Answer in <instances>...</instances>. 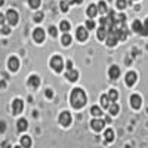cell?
I'll use <instances>...</instances> for the list:
<instances>
[{
  "label": "cell",
  "mask_w": 148,
  "mask_h": 148,
  "mask_svg": "<svg viewBox=\"0 0 148 148\" xmlns=\"http://www.w3.org/2000/svg\"><path fill=\"white\" fill-rule=\"evenodd\" d=\"M70 101H71L73 108H76V110L83 108V107H84V104H86V95H84L83 89H80V88L73 89L71 96H70Z\"/></svg>",
  "instance_id": "6da1fadb"
},
{
  "label": "cell",
  "mask_w": 148,
  "mask_h": 148,
  "mask_svg": "<svg viewBox=\"0 0 148 148\" xmlns=\"http://www.w3.org/2000/svg\"><path fill=\"white\" fill-rule=\"evenodd\" d=\"M51 68H52L53 71H56V73L62 71V68H64V61L61 59L59 56H53V58L51 59Z\"/></svg>",
  "instance_id": "7a4b0ae2"
},
{
  "label": "cell",
  "mask_w": 148,
  "mask_h": 148,
  "mask_svg": "<svg viewBox=\"0 0 148 148\" xmlns=\"http://www.w3.org/2000/svg\"><path fill=\"white\" fill-rule=\"evenodd\" d=\"M59 123H61V126H64V127L71 125V114L68 111H62V113L59 114Z\"/></svg>",
  "instance_id": "3957f363"
},
{
  "label": "cell",
  "mask_w": 148,
  "mask_h": 148,
  "mask_svg": "<svg viewBox=\"0 0 148 148\" xmlns=\"http://www.w3.org/2000/svg\"><path fill=\"white\" fill-rule=\"evenodd\" d=\"M6 19H8V22L10 24V25H16L18 24V19H19V16H18V12L16 10H8V14H6Z\"/></svg>",
  "instance_id": "277c9868"
},
{
  "label": "cell",
  "mask_w": 148,
  "mask_h": 148,
  "mask_svg": "<svg viewBox=\"0 0 148 148\" xmlns=\"http://www.w3.org/2000/svg\"><path fill=\"white\" fill-rule=\"evenodd\" d=\"M117 42H119V37H117V34L114 33V30L111 28V30L108 31V36H107V45H108L110 47H113V46L117 45Z\"/></svg>",
  "instance_id": "5b68a950"
},
{
  "label": "cell",
  "mask_w": 148,
  "mask_h": 148,
  "mask_svg": "<svg viewBox=\"0 0 148 148\" xmlns=\"http://www.w3.org/2000/svg\"><path fill=\"white\" fill-rule=\"evenodd\" d=\"M33 39L36 43H43L45 42V31L43 28H36L33 33Z\"/></svg>",
  "instance_id": "8992f818"
},
{
  "label": "cell",
  "mask_w": 148,
  "mask_h": 148,
  "mask_svg": "<svg viewBox=\"0 0 148 148\" xmlns=\"http://www.w3.org/2000/svg\"><path fill=\"white\" fill-rule=\"evenodd\" d=\"M76 37L79 42H84L86 39H88V28L86 27H79L77 31H76Z\"/></svg>",
  "instance_id": "52a82bcc"
},
{
  "label": "cell",
  "mask_w": 148,
  "mask_h": 148,
  "mask_svg": "<svg viewBox=\"0 0 148 148\" xmlns=\"http://www.w3.org/2000/svg\"><path fill=\"white\" fill-rule=\"evenodd\" d=\"M133 31H136L142 36H148V28H144L142 27V22L141 21H135L133 22Z\"/></svg>",
  "instance_id": "ba28073f"
},
{
  "label": "cell",
  "mask_w": 148,
  "mask_h": 148,
  "mask_svg": "<svg viewBox=\"0 0 148 148\" xmlns=\"http://www.w3.org/2000/svg\"><path fill=\"white\" fill-rule=\"evenodd\" d=\"M130 105H132V108H135V110H139L141 105H142L141 96H139V95H132V96H130Z\"/></svg>",
  "instance_id": "9c48e42d"
},
{
  "label": "cell",
  "mask_w": 148,
  "mask_h": 148,
  "mask_svg": "<svg viewBox=\"0 0 148 148\" xmlns=\"http://www.w3.org/2000/svg\"><path fill=\"white\" fill-rule=\"evenodd\" d=\"M90 126H92V129H93V130L99 132V130H102V129H104L105 121H104V120H99V119H95V120H92V121H90Z\"/></svg>",
  "instance_id": "30bf717a"
},
{
  "label": "cell",
  "mask_w": 148,
  "mask_h": 148,
  "mask_svg": "<svg viewBox=\"0 0 148 148\" xmlns=\"http://www.w3.org/2000/svg\"><path fill=\"white\" fill-rule=\"evenodd\" d=\"M24 108V102L21 99H15L12 102V111H14V114H19Z\"/></svg>",
  "instance_id": "8fae6325"
},
{
  "label": "cell",
  "mask_w": 148,
  "mask_h": 148,
  "mask_svg": "<svg viewBox=\"0 0 148 148\" xmlns=\"http://www.w3.org/2000/svg\"><path fill=\"white\" fill-rule=\"evenodd\" d=\"M8 65H9V70H10V71H18V70H19V59L15 58V56H12V58L9 59Z\"/></svg>",
  "instance_id": "7c38bea8"
},
{
  "label": "cell",
  "mask_w": 148,
  "mask_h": 148,
  "mask_svg": "<svg viewBox=\"0 0 148 148\" xmlns=\"http://www.w3.org/2000/svg\"><path fill=\"white\" fill-rule=\"evenodd\" d=\"M108 76H110V79H113V80L119 79V76H120V68H119L117 65H111L110 70H108Z\"/></svg>",
  "instance_id": "4fadbf2b"
},
{
  "label": "cell",
  "mask_w": 148,
  "mask_h": 148,
  "mask_svg": "<svg viewBox=\"0 0 148 148\" xmlns=\"http://www.w3.org/2000/svg\"><path fill=\"white\" fill-rule=\"evenodd\" d=\"M136 80H138L136 73L130 71V73H127V74H126V84H127V86H133L135 83H136Z\"/></svg>",
  "instance_id": "5bb4252c"
},
{
  "label": "cell",
  "mask_w": 148,
  "mask_h": 148,
  "mask_svg": "<svg viewBox=\"0 0 148 148\" xmlns=\"http://www.w3.org/2000/svg\"><path fill=\"white\" fill-rule=\"evenodd\" d=\"M65 77L70 80V82H76L77 79H79V71H76V70H67V74H65Z\"/></svg>",
  "instance_id": "9a60e30c"
},
{
  "label": "cell",
  "mask_w": 148,
  "mask_h": 148,
  "mask_svg": "<svg viewBox=\"0 0 148 148\" xmlns=\"http://www.w3.org/2000/svg\"><path fill=\"white\" fill-rule=\"evenodd\" d=\"M108 31H110V28H108V27L101 25V28L98 30V39H99V40H105V39H107V34H108Z\"/></svg>",
  "instance_id": "2e32d148"
},
{
  "label": "cell",
  "mask_w": 148,
  "mask_h": 148,
  "mask_svg": "<svg viewBox=\"0 0 148 148\" xmlns=\"http://www.w3.org/2000/svg\"><path fill=\"white\" fill-rule=\"evenodd\" d=\"M86 14H88L89 18H95L96 14H98V6H96V5H90V6L88 8V10H86Z\"/></svg>",
  "instance_id": "e0dca14e"
},
{
  "label": "cell",
  "mask_w": 148,
  "mask_h": 148,
  "mask_svg": "<svg viewBox=\"0 0 148 148\" xmlns=\"http://www.w3.org/2000/svg\"><path fill=\"white\" fill-rule=\"evenodd\" d=\"M28 84L31 86V88H39V84H40V79H39V76H31L30 79H28Z\"/></svg>",
  "instance_id": "ac0fdd59"
},
{
  "label": "cell",
  "mask_w": 148,
  "mask_h": 148,
  "mask_svg": "<svg viewBox=\"0 0 148 148\" xmlns=\"http://www.w3.org/2000/svg\"><path fill=\"white\" fill-rule=\"evenodd\" d=\"M16 125H18V130H19V132L27 130V127H28V123H27V120H25V119H19Z\"/></svg>",
  "instance_id": "d6986e66"
},
{
  "label": "cell",
  "mask_w": 148,
  "mask_h": 148,
  "mask_svg": "<svg viewBox=\"0 0 148 148\" xmlns=\"http://www.w3.org/2000/svg\"><path fill=\"white\" fill-rule=\"evenodd\" d=\"M108 110H110V114H111V116H117V114H119L120 107H119L116 102H111V104H110V107H108Z\"/></svg>",
  "instance_id": "ffe728a7"
},
{
  "label": "cell",
  "mask_w": 148,
  "mask_h": 148,
  "mask_svg": "<svg viewBox=\"0 0 148 148\" xmlns=\"http://www.w3.org/2000/svg\"><path fill=\"white\" fill-rule=\"evenodd\" d=\"M110 104H111V99L108 98V95H102L101 96V105H102V108H108Z\"/></svg>",
  "instance_id": "44dd1931"
},
{
  "label": "cell",
  "mask_w": 148,
  "mask_h": 148,
  "mask_svg": "<svg viewBox=\"0 0 148 148\" xmlns=\"http://www.w3.org/2000/svg\"><path fill=\"white\" fill-rule=\"evenodd\" d=\"M104 136H105V141L107 142H111V141L114 139V132L111 130V129H107L105 133H104Z\"/></svg>",
  "instance_id": "7402d4cb"
},
{
  "label": "cell",
  "mask_w": 148,
  "mask_h": 148,
  "mask_svg": "<svg viewBox=\"0 0 148 148\" xmlns=\"http://www.w3.org/2000/svg\"><path fill=\"white\" fill-rule=\"evenodd\" d=\"M98 12H101V14H107V12H108L107 3H105V2H102V0H101L99 3H98Z\"/></svg>",
  "instance_id": "603a6c76"
},
{
  "label": "cell",
  "mask_w": 148,
  "mask_h": 148,
  "mask_svg": "<svg viewBox=\"0 0 148 148\" xmlns=\"http://www.w3.org/2000/svg\"><path fill=\"white\" fill-rule=\"evenodd\" d=\"M61 42H62L64 46H70V45H71V36H70L68 33H65V34L62 36V39H61Z\"/></svg>",
  "instance_id": "cb8c5ba5"
},
{
  "label": "cell",
  "mask_w": 148,
  "mask_h": 148,
  "mask_svg": "<svg viewBox=\"0 0 148 148\" xmlns=\"http://www.w3.org/2000/svg\"><path fill=\"white\" fill-rule=\"evenodd\" d=\"M59 28H61V31L68 33L70 28H71V25H70V22H68V21H62V22H61V25H59Z\"/></svg>",
  "instance_id": "d4e9b609"
},
{
  "label": "cell",
  "mask_w": 148,
  "mask_h": 148,
  "mask_svg": "<svg viewBox=\"0 0 148 148\" xmlns=\"http://www.w3.org/2000/svg\"><path fill=\"white\" fill-rule=\"evenodd\" d=\"M90 113H92L95 117H101V116H102V110H101L99 107H92V108H90Z\"/></svg>",
  "instance_id": "484cf974"
},
{
  "label": "cell",
  "mask_w": 148,
  "mask_h": 148,
  "mask_svg": "<svg viewBox=\"0 0 148 148\" xmlns=\"http://www.w3.org/2000/svg\"><path fill=\"white\" fill-rule=\"evenodd\" d=\"M108 98L111 99V102H114V101H117V98H119V93H117V90H114V89H111L110 92H108Z\"/></svg>",
  "instance_id": "4316f807"
},
{
  "label": "cell",
  "mask_w": 148,
  "mask_h": 148,
  "mask_svg": "<svg viewBox=\"0 0 148 148\" xmlns=\"http://www.w3.org/2000/svg\"><path fill=\"white\" fill-rule=\"evenodd\" d=\"M21 145H22V147H30V145H31V139H30V136H22V139H21Z\"/></svg>",
  "instance_id": "83f0119b"
},
{
  "label": "cell",
  "mask_w": 148,
  "mask_h": 148,
  "mask_svg": "<svg viewBox=\"0 0 148 148\" xmlns=\"http://www.w3.org/2000/svg\"><path fill=\"white\" fill-rule=\"evenodd\" d=\"M28 5H30V8L37 9V8L40 6V0H28Z\"/></svg>",
  "instance_id": "f1b7e54d"
},
{
  "label": "cell",
  "mask_w": 148,
  "mask_h": 148,
  "mask_svg": "<svg viewBox=\"0 0 148 148\" xmlns=\"http://www.w3.org/2000/svg\"><path fill=\"white\" fill-rule=\"evenodd\" d=\"M127 3H126V0H117V8L119 9H126Z\"/></svg>",
  "instance_id": "f546056e"
},
{
  "label": "cell",
  "mask_w": 148,
  "mask_h": 148,
  "mask_svg": "<svg viewBox=\"0 0 148 148\" xmlns=\"http://www.w3.org/2000/svg\"><path fill=\"white\" fill-rule=\"evenodd\" d=\"M86 28H88V30H93L95 28V22L92 19H89L88 22H86Z\"/></svg>",
  "instance_id": "4dcf8cb0"
},
{
  "label": "cell",
  "mask_w": 148,
  "mask_h": 148,
  "mask_svg": "<svg viewBox=\"0 0 148 148\" xmlns=\"http://www.w3.org/2000/svg\"><path fill=\"white\" fill-rule=\"evenodd\" d=\"M61 10H62V12L68 10V3L67 2H61Z\"/></svg>",
  "instance_id": "1f68e13d"
},
{
  "label": "cell",
  "mask_w": 148,
  "mask_h": 148,
  "mask_svg": "<svg viewBox=\"0 0 148 148\" xmlns=\"http://www.w3.org/2000/svg\"><path fill=\"white\" fill-rule=\"evenodd\" d=\"M49 33H51V36H52V37H56V34H58V30H56L55 27H51V28H49Z\"/></svg>",
  "instance_id": "d6a6232c"
},
{
  "label": "cell",
  "mask_w": 148,
  "mask_h": 148,
  "mask_svg": "<svg viewBox=\"0 0 148 148\" xmlns=\"http://www.w3.org/2000/svg\"><path fill=\"white\" fill-rule=\"evenodd\" d=\"M43 19V14H40V12H39V14H36V16H34V21L36 22H40Z\"/></svg>",
  "instance_id": "836d02e7"
},
{
  "label": "cell",
  "mask_w": 148,
  "mask_h": 148,
  "mask_svg": "<svg viewBox=\"0 0 148 148\" xmlns=\"http://www.w3.org/2000/svg\"><path fill=\"white\" fill-rule=\"evenodd\" d=\"M2 33H3V34H10V28L6 27V25H3V27H2Z\"/></svg>",
  "instance_id": "e575fe53"
},
{
  "label": "cell",
  "mask_w": 148,
  "mask_h": 148,
  "mask_svg": "<svg viewBox=\"0 0 148 148\" xmlns=\"http://www.w3.org/2000/svg\"><path fill=\"white\" fill-rule=\"evenodd\" d=\"M45 93H46V96H47V98H52V96H53V92H52L51 89H47Z\"/></svg>",
  "instance_id": "d590c367"
},
{
  "label": "cell",
  "mask_w": 148,
  "mask_h": 148,
  "mask_svg": "<svg viewBox=\"0 0 148 148\" xmlns=\"http://www.w3.org/2000/svg\"><path fill=\"white\" fill-rule=\"evenodd\" d=\"M6 130V126H5V123L3 121H0V132H5Z\"/></svg>",
  "instance_id": "8d00e7d4"
},
{
  "label": "cell",
  "mask_w": 148,
  "mask_h": 148,
  "mask_svg": "<svg viewBox=\"0 0 148 148\" xmlns=\"http://www.w3.org/2000/svg\"><path fill=\"white\" fill-rule=\"evenodd\" d=\"M5 21H6V16H3L2 14H0V25H3V24H5Z\"/></svg>",
  "instance_id": "74e56055"
},
{
  "label": "cell",
  "mask_w": 148,
  "mask_h": 148,
  "mask_svg": "<svg viewBox=\"0 0 148 148\" xmlns=\"http://www.w3.org/2000/svg\"><path fill=\"white\" fill-rule=\"evenodd\" d=\"M71 68H73V62L68 61V62H67V70H71Z\"/></svg>",
  "instance_id": "f35d334b"
},
{
  "label": "cell",
  "mask_w": 148,
  "mask_h": 148,
  "mask_svg": "<svg viewBox=\"0 0 148 148\" xmlns=\"http://www.w3.org/2000/svg\"><path fill=\"white\" fill-rule=\"evenodd\" d=\"M145 28H148V18L145 19Z\"/></svg>",
  "instance_id": "ab89813d"
},
{
  "label": "cell",
  "mask_w": 148,
  "mask_h": 148,
  "mask_svg": "<svg viewBox=\"0 0 148 148\" xmlns=\"http://www.w3.org/2000/svg\"><path fill=\"white\" fill-rule=\"evenodd\" d=\"M3 2H5V0H0V6H3Z\"/></svg>",
  "instance_id": "60d3db41"
},
{
  "label": "cell",
  "mask_w": 148,
  "mask_h": 148,
  "mask_svg": "<svg viewBox=\"0 0 148 148\" xmlns=\"http://www.w3.org/2000/svg\"><path fill=\"white\" fill-rule=\"evenodd\" d=\"M0 33H2V28H0Z\"/></svg>",
  "instance_id": "b9f144b4"
}]
</instances>
